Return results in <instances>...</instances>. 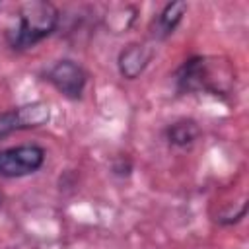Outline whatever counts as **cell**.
<instances>
[{"instance_id":"obj_1","label":"cell","mask_w":249,"mask_h":249,"mask_svg":"<svg viewBox=\"0 0 249 249\" xmlns=\"http://www.w3.org/2000/svg\"><path fill=\"white\" fill-rule=\"evenodd\" d=\"M60 12L53 2L31 0L18 8V23L6 31V41L14 51H27L53 35L58 27Z\"/></svg>"},{"instance_id":"obj_4","label":"cell","mask_w":249,"mask_h":249,"mask_svg":"<svg viewBox=\"0 0 249 249\" xmlns=\"http://www.w3.org/2000/svg\"><path fill=\"white\" fill-rule=\"evenodd\" d=\"M51 121V107L45 101H31L0 113V140L19 132L43 126Z\"/></svg>"},{"instance_id":"obj_6","label":"cell","mask_w":249,"mask_h":249,"mask_svg":"<svg viewBox=\"0 0 249 249\" xmlns=\"http://www.w3.org/2000/svg\"><path fill=\"white\" fill-rule=\"evenodd\" d=\"M154 51L146 43H128L126 47L121 49L117 56V68L119 74L124 80H136L144 74L148 64L152 62Z\"/></svg>"},{"instance_id":"obj_2","label":"cell","mask_w":249,"mask_h":249,"mask_svg":"<svg viewBox=\"0 0 249 249\" xmlns=\"http://www.w3.org/2000/svg\"><path fill=\"white\" fill-rule=\"evenodd\" d=\"M47 160V152L39 144H18L0 150V177L21 179L37 173Z\"/></svg>"},{"instance_id":"obj_3","label":"cell","mask_w":249,"mask_h":249,"mask_svg":"<svg viewBox=\"0 0 249 249\" xmlns=\"http://www.w3.org/2000/svg\"><path fill=\"white\" fill-rule=\"evenodd\" d=\"M45 80L66 99H80L88 86V72L84 66L72 58H60L56 60L47 72Z\"/></svg>"},{"instance_id":"obj_5","label":"cell","mask_w":249,"mask_h":249,"mask_svg":"<svg viewBox=\"0 0 249 249\" xmlns=\"http://www.w3.org/2000/svg\"><path fill=\"white\" fill-rule=\"evenodd\" d=\"M177 88L183 93H196V91H214V78L212 70L208 66V60L204 56H193L187 58L175 76Z\"/></svg>"},{"instance_id":"obj_7","label":"cell","mask_w":249,"mask_h":249,"mask_svg":"<svg viewBox=\"0 0 249 249\" xmlns=\"http://www.w3.org/2000/svg\"><path fill=\"white\" fill-rule=\"evenodd\" d=\"M187 10H189L187 2H181V0L165 4V6L161 8V12L154 18V23H152V37H154V39H160V41L171 37V35L175 33V29L179 27V23L183 21Z\"/></svg>"},{"instance_id":"obj_8","label":"cell","mask_w":249,"mask_h":249,"mask_svg":"<svg viewBox=\"0 0 249 249\" xmlns=\"http://www.w3.org/2000/svg\"><path fill=\"white\" fill-rule=\"evenodd\" d=\"M200 136V126L193 119H179L165 126V140L175 148H189Z\"/></svg>"},{"instance_id":"obj_9","label":"cell","mask_w":249,"mask_h":249,"mask_svg":"<svg viewBox=\"0 0 249 249\" xmlns=\"http://www.w3.org/2000/svg\"><path fill=\"white\" fill-rule=\"evenodd\" d=\"M0 206H2V196H0Z\"/></svg>"}]
</instances>
